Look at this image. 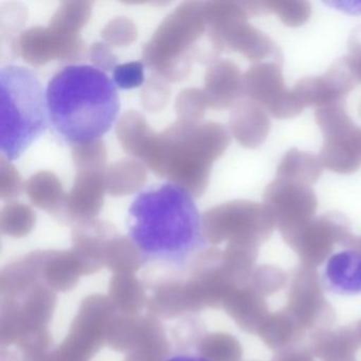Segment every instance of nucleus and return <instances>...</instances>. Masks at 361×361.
Instances as JSON below:
<instances>
[{
  "mask_svg": "<svg viewBox=\"0 0 361 361\" xmlns=\"http://www.w3.org/2000/svg\"><path fill=\"white\" fill-rule=\"evenodd\" d=\"M114 83L121 90H134L145 83V65L142 62H130L118 65L113 71Z\"/></svg>",
  "mask_w": 361,
  "mask_h": 361,
  "instance_id": "nucleus-37",
  "label": "nucleus"
},
{
  "mask_svg": "<svg viewBox=\"0 0 361 361\" xmlns=\"http://www.w3.org/2000/svg\"><path fill=\"white\" fill-rule=\"evenodd\" d=\"M322 171L323 166L318 156L293 147L281 160L276 178L312 185L320 178Z\"/></svg>",
  "mask_w": 361,
  "mask_h": 361,
  "instance_id": "nucleus-23",
  "label": "nucleus"
},
{
  "mask_svg": "<svg viewBox=\"0 0 361 361\" xmlns=\"http://www.w3.org/2000/svg\"><path fill=\"white\" fill-rule=\"evenodd\" d=\"M359 116H360V117H361V101H360V104H359Z\"/></svg>",
  "mask_w": 361,
  "mask_h": 361,
  "instance_id": "nucleus-44",
  "label": "nucleus"
},
{
  "mask_svg": "<svg viewBox=\"0 0 361 361\" xmlns=\"http://www.w3.org/2000/svg\"><path fill=\"white\" fill-rule=\"evenodd\" d=\"M306 345L314 358L322 361H344L356 358L355 355L361 348V342L354 324L312 331Z\"/></svg>",
  "mask_w": 361,
  "mask_h": 361,
  "instance_id": "nucleus-18",
  "label": "nucleus"
},
{
  "mask_svg": "<svg viewBox=\"0 0 361 361\" xmlns=\"http://www.w3.org/2000/svg\"><path fill=\"white\" fill-rule=\"evenodd\" d=\"M344 361H357L356 358L354 359H350V360H344Z\"/></svg>",
  "mask_w": 361,
  "mask_h": 361,
  "instance_id": "nucleus-45",
  "label": "nucleus"
},
{
  "mask_svg": "<svg viewBox=\"0 0 361 361\" xmlns=\"http://www.w3.org/2000/svg\"><path fill=\"white\" fill-rule=\"evenodd\" d=\"M206 31L202 3L181 4L143 46V63L169 82L183 81L191 73L194 50Z\"/></svg>",
  "mask_w": 361,
  "mask_h": 361,
  "instance_id": "nucleus-5",
  "label": "nucleus"
},
{
  "mask_svg": "<svg viewBox=\"0 0 361 361\" xmlns=\"http://www.w3.org/2000/svg\"><path fill=\"white\" fill-rule=\"evenodd\" d=\"M18 47L20 56L31 66H42L54 60L79 62L86 48L81 35H64L39 26L20 32Z\"/></svg>",
  "mask_w": 361,
  "mask_h": 361,
  "instance_id": "nucleus-11",
  "label": "nucleus"
},
{
  "mask_svg": "<svg viewBox=\"0 0 361 361\" xmlns=\"http://www.w3.org/2000/svg\"><path fill=\"white\" fill-rule=\"evenodd\" d=\"M204 234L211 242L231 238L232 243L259 247L269 240L276 224L263 204L233 200L214 207L202 216Z\"/></svg>",
  "mask_w": 361,
  "mask_h": 361,
  "instance_id": "nucleus-7",
  "label": "nucleus"
},
{
  "mask_svg": "<svg viewBox=\"0 0 361 361\" xmlns=\"http://www.w3.org/2000/svg\"><path fill=\"white\" fill-rule=\"evenodd\" d=\"M323 289L316 268L303 264L295 268L289 284L288 303L285 307L305 331L331 329L335 321V312Z\"/></svg>",
  "mask_w": 361,
  "mask_h": 361,
  "instance_id": "nucleus-9",
  "label": "nucleus"
},
{
  "mask_svg": "<svg viewBox=\"0 0 361 361\" xmlns=\"http://www.w3.org/2000/svg\"><path fill=\"white\" fill-rule=\"evenodd\" d=\"M245 97L269 113L286 94L282 64L274 61L249 67L244 75Z\"/></svg>",
  "mask_w": 361,
  "mask_h": 361,
  "instance_id": "nucleus-15",
  "label": "nucleus"
},
{
  "mask_svg": "<svg viewBox=\"0 0 361 361\" xmlns=\"http://www.w3.org/2000/svg\"><path fill=\"white\" fill-rule=\"evenodd\" d=\"M0 151L12 161L47 128L46 92L32 71L8 65L0 71Z\"/></svg>",
  "mask_w": 361,
  "mask_h": 361,
  "instance_id": "nucleus-4",
  "label": "nucleus"
},
{
  "mask_svg": "<svg viewBox=\"0 0 361 361\" xmlns=\"http://www.w3.org/2000/svg\"><path fill=\"white\" fill-rule=\"evenodd\" d=\"M344 58H345L348 68L350 69L355 79L359 83V82H361V56H353L348 54V56H344Z\"/></svg>",
  "mask_w": 361,
  "mask_h": 361,
  "instance_id": "nucleus-41",
  "label": "nucleus"
},
{
  "mask_svg": "<svg viewBox=\"0 0 361 361\" xmlns=\"http://www.w3.org/2000/svg\"><path fill=\"white\" fill-rule=\"evenodd\" d=\"M92 12L90 1H64L49 22V28L64 35H81Z\"/></svg>",
  "mask_w": 361,
  "mask_h": 361,
  "instance_id": "nucleus-25",
  "label": "nucleus"
},
{
  "mask_svg": "<svg viewBox=\"0 0 361 361\" xmlns=\"http://www.w3.org/2000/svg\"><path fill=\"white\" fill-rule=\"evenodd\" d=\"M151 132L145 116L139 111H126L119 118L116 126L118 140L124 151L132 157H136L139 149Z\"/></svg>",
  "mask_w": 361,
  "mask_h": 361,
  "instance_id": "nucleus-26",
  "label": "nucleus"
},
{
  "mask_svg": "<svg viewBox=\"0 0 361 361\" xmlns=\"http://www.w3.org/2000/svg\"><path fill=\"white\" fill-rule=\"evenodd\" d=\"M350 234L348 217L339 212H329L314 216L281 235L297 253L301 264L317 268L324 263L336 245L341 246Z\"/></svg>",
  "mask_w": 361,
  "mask_h": 361,
  "instance_id": "nucleus-8",
  "label": "nucleus"
},
{
  "mask_svg": "<svg viewBox=\"0 0 361 361\" xmlns=\"http://www.w3.org/2000/svg\"><path fill=\"white\" fill-rule=\"evenodd\" d=\"M267 12L279 16L285 26L298 28L310 20L312 6L307 1L295 0H271L266 1Z\"/></svg>",
  "mask_w": 361,
  "mask_h": 361,
  "instance_id": "nucleus-29",
  "label": "nucleus"
},
{
  "mask_svg": "<svg viewBox=\"0 0 361 361\" xmlns=\"http://www.w3.org/2000/svg\"><path fill=\"white\" fill-rule=\"evenodd\" d=\"M46 100L50 124L71 145L100 140L120 111L116 84L90 65H67L59 71L48 83Z\"/></svg>",
  "mask_w": 361,
  "mask_h": 361,
  "instance_id": "nucleus-2",
  "label": "nucleus"
},
{
  "mask_svg": "<svg viewBox=\"0 0 361 361\" xmlns=\"http://www.w3.org/2000/svg\"><path fill=\"white\" fill-rule=\"evenodd\" d=\"M202 11L207 29L224 52H238L251 62L283 63L282 52L274 41L248 23L250 16L240 1H206Z\"/></svg>",
  "mask_w": 361,
  "mask_h": 361,
  "instance_id": "nucleus-6",
  "label": "nucleus"
},
{
  "mask_svg": "<svg viewBox=\"0 0 361 361\" xmlns=\"http://www.w3.org/2000/svg\"><path fill=\"white\" fill-rule=\"evenodd\" d=\"M71 156L75 171L106 169L107 151L102 140L73 145Z\"/></svg>",
  "mask_w": 361,
  "mask_h": 361,
  "instance_id": "nucleus-30",
  "label": "nucleus"
},
{
  "mask_svg": "<svg viewBox=\"0 0 361 361\" xmlns=\"http://www.w3.org/2000/svg\"><path fill=\"white\" fill-rule=\"evenodd\" d=\"M28 20L27 8L20 3H6L0 8V31L1 41L16 39V33L26 25Z\"/></svg>",
  "mask_w": 361,
  "mask_h": 361,
  "instance_id": "nucleus-34",
  "label": "nucleus"
},
{
  "mask_svg": "<svg viewBox=\"0 0 361 361\" xmlns=\"http://www.w3.org/2000/svg\"><path fill=\"white\" fill-rule=\"evenodd\" d=\"M207 104L204 90L198 88H187L181 90L175 100V111L177 120L189 122V123H200L202 122Z\"/></svg>",
  "mask_w": 361,
  "mask_h": 361,
  "instance_id": "nucleus-28",
  "label": "nucleus"
},
{
  "mask_svg": "<svg viewBox=\"0 0 361 361\" xmlns=\"http://www.w3.org/2000/svg\"><path fill=\"white\" fill-rule=\"evenodd\" d=\"M314 118L324 139L343 136L357 126L346 111L345 101L319 107Z\"/></svg>",
  "mask_w": 361,
  "mask_h": 361,
  "instance_id": "nucleus-27",
  "label": "nucleus"
},
{
  "mask_svg": "<svg viewBox=\"0 0 361 361\" xmlns=\"http://www.w3.org/2000/svg\"><path fill=\"white\" fill-rule=\"evenodd\" d=\"M323 288L335 295H361V251L345 249L327 259L321 278Z\"/></svg>",
  "mask_w": 361,
  "mask_h": 361,
  "instance_id": "nucleus-16",
  "label": "nucleus"
},
{
  "mask_svg": "<svg viewBox=\"0 0 361 361\" xmlns=\"http://www.w3.org/2000/svg\"><path fill=\"white\" fill-rule=\"evenodd\" d=\"M164 361H211L207 357L195 354H175L166 357Z\"/></svg>",
  "mask_w": 361,
  "mask_h": 361,
  "instance_id": "nucleus-42",
  "label": "nucleus"
},
{
  "mask_svg": "<svg viewBox=\"0 0 361 361\" xmlns=\"http://www.w3.org/2000/svg\"><path fill=\"white\" fill-rule=\"evenodd\" d=\"M257 335L267 348L276 353L303 344L306 331L286 307L270 312Z\"/></svg>",
  "mask_w": 361,
  "mask_h": 361,
  "instance_id": "nucleus-20",
  "label": "nucleus"
},
{
  "mask_svg": "<svg viewBox=\"0 0 361 361\" xmlns=\"http://www.w3.org/2000/svg\"><path fill=\"white\" fill-rule=\"evenodd\" d=\"M314 358L307 345L300 344L282 352L276 353L271 361H314Z\"/></svg>",
  "mask_w": 361,
  "mask_h": 361,
  "instance_id": "nucleus-39",
  "label": "nucleus"
},
{
  "mask_svg": "<svg viewBox=\"0 0 361 361\" xmlns=\"http://www.w3.org/2000/svg\"><path fill=\"white\" fill-rule=\"evenodd\" d=\"M128 238L145 263L183 268L208 248L202 216L193 196L173 183L154 185L133 200Z\"/></svg>",
  "mask_w": 361,
  "mask_h": 361,
  "instance_id": "nucleus-1",
  "label": "nucleus"
},
{
  "mask_svg": "<svg viewBox=\"0 0 361 361\" xmlns=\"http://www.w3.org/2000/svg\"><path fill=\"white\" fill-rule=\"evenodd\" d=\"M75 172V183L67 194L65 212L73 216H94L102 208L107 192L106 169H90Z\"/></svg>",
  "mask_w": 361,
  "mask_h": 361,
  "instance_id": "nucleus-14",
  "label": "nucleus"
},
{
  "mask_svg": "<svg viewBox=\"0 0 361 361\" xmlns=\"http://www.w3.org/2000/svg\"><path fill=\"white\" fill-rule=\"evenodd\" d=\"M231 142L230 130L217 122L179 121L160 133L152 130L135 159L156 176L180 185L193 197L208 189L213 164Z\"/></svg>",
  "mask_w": 361,
  "mask_h": 361,
  "instance_id": "nucleus-3",
  "label": "nucleus"
},
{
  "mask_svg": "<svg viewBox=\"0 0 361 361\" xmlns=\"http://www.w3.org/2000/svg\"><path fill=\"white\" fill-rule=\"evenodd\" d=\"M147 178V166L140 160H119L106 169L107 193L114 197L132 195L145 185Z\"/></svg>",
  "mask_w": 361,
  "mask_h": 361,
  "instance_id": "nucleus-21",
  "label": "nucleus"
},
{
  "mask_svg": "<svg viewBox=\"0 0 361 361\" xmlns=\"http://www.w3.org/2000/svg\"><path fill=\"white\" fill-rule=\"evenodd\" d=\"M263 204L283 233L312 219L318 200L312 185L274 178L266 187Z\"/></svg>",
  "mask_w": 361,
  "mask_h": 361,
  "instance_id": "nucleus-10",
  "label": "nucleus"
},
{
  "mask_svg": "<svg viewBox=\"0 0 361 361\" xmlns=\"http://www.w3.org/2000/svg\"><path fill=\"white\" fill-rule=\"evenodd\" d=\"M288 282V276L276 266L262 265L253 270L249 285L264 297L274 295L284 288Z\"/></svg>",
  "mask_w": 361,
  "mask_h": 361,
  "instance_id": "nucleus-31",
  "label": "nucleus"
},
{
  "mask_svg": "<svg viewBox=\"0 0 361 361\" xmlns=\"http://www.w3.org/2000/svg\"><path fill=\"white\" fill-rule=\"evenodd\" d=\"M357 84L358 82L348 68L345 58H342L336 61L322 75L302 79L293 90L304 109L312 106L319 109L345 101L344 99Z\"/></svg>",
  "mask_w": 361,
  "mask_h": 361,
  "instance_id": "nucleus-12",
  "label": "nucleus"
},
{
  "mask_svg": "<svg viewBox=\"0 0 361 361\" xmlns=\"http://www.w3.org/2000/svg\"><path fill=\"white\" fill-rule=\"evenodd\" d=\"M348 50H350V56H361V26L350 33L348 39Z\"/></svg>",
  "mask_w": 361,
  "mask_h": 361,
  "instance_id": "nucleus-40",
  "label": "nucleus"
},
{
  "mask_svg": "<svg viewBox=\"0 0 361 361\" xmlns=\"http://www.w3.org/2000/svg\"><path fill=\"white\" fill-rule=\"evenodd\" d=\"M103 41L109 46L126 47L132 45L138 37L136 25L126 16L113 18L101 31Z\"/></svg>",
  "mask_w": 361,
  "mask_h": 361,
  "instance_id": "nucleus-33",
  "label": "nucleus"
},
{
  "mask_svg": "<svg viewBox=\"0 0 361 361\" xmlns=\"http://www.w3.org/2000/svg\"><path fill=\"white\" fill-rule=\"evenodd\" d=\"M323 168L338 174H353L361 168V128L337 138L325 139L321 149Z\"/></svg>",
  "mask_w": 361,
  "mask_h": 361,
  "instance_id": "nucleus-19",
  "label": "nucleus"
},
{
  "mask_svg": "<svg viewBox=\"0 0 361 361\" xmlns=\"http://www.w3.org/2000/svg\"><path fill=\"white\" fill-rule=\"evenodd\" d=\"M170 97L171 86L168 80L154 73L143 86L141 103L147 111L157 113L164 109Z\"/></svg>",
  "mask_w": 361,
  "mask_h": 361,
  "instance_id": "nucleus-32",
  "label": "nucleus"
},
{
  "mask_svg": "<svg viewBox=\"0 0 361 361\" xmlns=\"http://www.w3.org/2000/svg\"><path fill=\"white\" fill-rule=\"evenodd\" d=\"M25 190L22 177L16 166L4 156L0 158V197L1 200H14Z\"/></svg>",
  "mask_w": 361,
  "mask_h": 361,
  "instance_id": "nucleus-35",
  "label": "nucleus"
},
{
  "mask_svg": "<svg viewBox=\"0 0 361 361\" xmlns=\"http://www.w3.org/2000/svg\"><path fill=\"white\" fill-rule=\"evenodd\" d=\"M35 213L26 204L20 202H9L1 213L3 224L9 228L10 232H22L30 227L35 221Z\"/></svg>",
  "mask_w": 361,
  "mask_h": 361,
  "instance_id": "nucleus-36",
  "label": "nucleus"
},
{
  "mask_svg": "<svg viewBox=\"0 0 361 361\" xmlns=\"http://www.w3.org/2000/svg\"><path fill=\"white\" fill-rule=\"evenodd\" d=\"M25 191L37 208L50 212L65 211L67 194L54 173L43 171L32 175L25 183Z\"/></svg>",
  "mask_w": 361,
  "mask_h": 361,
  "instance_id": "nucleus-22",
  "label": "nucleus"
},
{
  "mask_svg": "<svg viewBox=\"0 0 361 361\" xmlns=\"http://www.w3.org/2000/svg\"><path fill=\"white\" fill-rule=\"evenodd\" d=\"M271 123L267 111L250 99H243L232 109L229 120L230 134L242 147L257 149L268 135Z\"/></svg>",
  "mask_w": 361,
  "mask_h": 361,
  "instance_id": "nucleus-17",
  "label": "nucleus"
},
{
  "mask_svg": "<svg viewBox=\"0 0 361 361\" xmlns=\"http://www.w3.org/2000/svg\"><path fill=\"white\" fill-rule=\"evenodd\" d=\"M87 56L92 66L104 73L114 71L117 68V56L114 54L111 46L107 45L105 42H96L92 44L88 49Z\"/></svg>",
  "mask_w": 361,
  "mask_h": 361,
  "instance_id": "nucleus-38",
  "label": "nucleus"
},
{
  "mask_svg": "<svg viewBox=\"0 0 361 361\" xmlns=\"http://www.w3.org/2000/svg\"><path fill=\"white\" fill-rule=\"evenodd\" d=\"M355 325H356L357 333H358L359 339H360L361 342V321H359V322L356 323Z\"/></svg>",
  "mask_w": 361,
  "mask_h": 361,
  "instance_id": "nucleus-43",
  "label": "nucleus"
},
{
  "mask_svg": "<svg viewBox=\"0 0 361 361\" xmlns=\"http://www.w3.org/2000/svg\"><path fill=\"white\" fill-rule=\"evenodd\" d=\"M234 314L240 326L249 333L257 334L269 316L266 297L249 285L236 300Z\"/></svg>",
  "mask_w": 361,
  "mask_h": 361,
  "instance_id": "nucleus-24",
  "label": "nucleus"
},
{
  "mask_svg": "<svg viewBox=\"0 0 361 361\" xmlns=\"http://www.w3.org/2000/svg\"><path fill=\"white\" fill-rule=\"evenodd\" d=\"M202 90L210 109H233L245 97L244 75L231 61L219 59L207 69Z\"/></svg>",
  "mask_w": 361,
  "mask_h": 361,
  "instance_id": "nucleus-13",
  "label": "nucleus"
}]
</instances>
